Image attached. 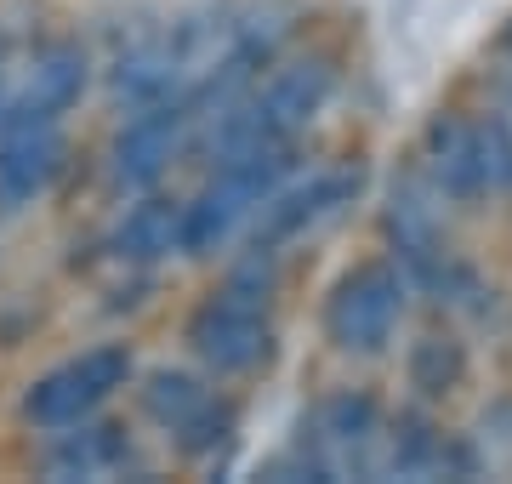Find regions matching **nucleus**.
<instances>
[{"instance_id": "8", "label": "nucleus", "mask_w": 512, "mask_h": 484, "mask_svg": "<svg viewBox=\"0 0 512 484\" xmlns=\"http://www.w3.org/2000/svg\"><path fill=\"white\" fill-rule=\"evenodd\" d=\"M63 120L23 97H6L0 109V211H23L35 205L63 171Z\"/></svg>"}, {"instance_id": "5", "label": "nucleus", "mask_w": 512, "mask_h": 484, "mask_svg": "<svg viewBox=\"0 0 512 484\" xmlns=\"http://www.w3.org/2000/svg\"><path fill=\"white\" fill-rule=\"evenodd\" d=\"M131 376H137V354H131L126 342H97L86 354L52 365L46 376H35L18 399V416L35 433L74 428V422L97 416L120 388H131Z\"/></svg>"}, {"instance_id": "12", "label": "nucleus", "mask_w": 512, "mask_h": 484, "mask_svg": "<svg viewBox=\"0 0 512 484\" xmlns=\"http://www.w3.org/2000/svg\"><path fill=\"white\" fill-rule=\"evenodd\" d=\"M114 257L131 262V268H148V262L183 257V200H165V194H137L120 228H114Z\"/></svg>"}, {"instance_id": "18", "label": "nucleus", "mask_w": 512, "mask_h": 484, "mask_svg": "<svg viewBox=\"0 0 512 484\" xmlns=\"http://www.w3.org/2000/svg\"><path fill=\"white\" fill-rule=\"evenodd\" d=\"M6 97H12V92H6V69H0V109H6Z\"/></svg>"}, {"instance_id": "3", "label": "nucleus", "mask_w": 512, "mask_h": 484, "mask_svg": "<svg viewBox=\"0 0 512 484\" xmlns=\"http://www.w3.org/2000/svg\"><path fill=\"white\" fill-rule=\"evenodd\" d=\"M330 92H336V69H330L325 57H291L268 80H251L245 97L228 103L205 126V149L217 160V154L251 149V143H296L319 120Z\"/></svg>"}, {"instance_id": "4", "label": "nucleus", "mask_w": 512, "mask_h": 484, "mask_svg": "<svg viewBox=\"0 0 512 484\" xmlns=\"http://www.w3.org/2000/svg\"><path fill=\"white\" fill-rule=\"evenodd\" d=\"M404 297H410V280H404L399 262H353L348 274H336V285L325 291V342L336 354H353V359H370V354H387V342L399 331L404 319Z\"/></svg>"}, {"instance_id": "9", "label": "nucleus", "mask_w": 512, "mask_h": 484, "mask_svg": "<svg viewBox=\"0 0 512 484\" xmlns=\"http://www.w3.org/2000/svg\"><path fill=\"white\" fill-rule=\"evenodd\" d=\"M359 194V171H319V177H308V183H285L274 194V200L256 211L251 223V251H279L285 240H296V234H308L313 223H325V217H336L342 205Z\"/></svg>"}, {"instance_id": "16", "label": "nucleus", "mask_w": 512, "mask_h": 484, "mask_svg": "<svg viewBox=\"0 0 512 484\" xmlns=\"http://www.w3.org/2000/svg\"><path fill=\"white\" fill-rule=\"evenodd\" d=\"M478 149H484L490 194H512V120L507 114H484L478 120Z\"/></svg>"}, {"instance_id": "1", "label": "nucleus", "mask_w": 512, "mask_h": 484, "mask_svg": "<svg viewBox=\"0 0 512 484\" xmlns=\"http://www.w3.org/2000/svg\"><path fill=\"white\" fill-rule=\"evenodd\" d=\"M268 262H274V251H251V262H239L188 314L183 342L211 376H251L274 359V319H268L274 274H268Z\"/></svg>"}, {"instance_id": "10", "label": "nucleus", "mask_w": 512, "mask_h": 484, "mask_svg": "<svg viewBox=\"0 0 512 484\" xmlns=\"http://www.w3.org/2000/svg\"><path fill=\"white\" fill-rule=\"evenodd\" d=\"M52 445H46V473L52 479H109V473H120V467L131 462V433L120 428V422H97V416H86V422H74V428H57L46 433Z\"/></svg>"}, {"instance_id": "14", "label": "nucleus", "mask_w": 512, "mask_h": 484, "mask_svg": "<svg viewBox=\"0 0 512 484\" xmlns=\"http://www.w3.org/2000/svg\"><path fill=\"white\" fill-rule=\"evenodd\" d=\"M382 433V410L370 393H336L313 410V450L336 467V456H359L365 445H376Z\"/></svg>"}, {"instance_id": "2", "label": "nucleus", "mask_w": 512, "mask_h": 484, "mask_svg": "<svg viewBox=\"0 0 512 484\" xmlns=\"http://www.w3.org/2000/svg\"><path fill=\"white\" fill-rule=\"evenodd\" d=\"M296 143H251L211 160V177L183 200V257H217L222 245L256 223V211L291 183Z\"/></svg>"}, {"instance_id": "6", "label": "nucleus", "mask_w": 512, "mask_h": 484, "mask_svg": "<svg viewBox=\"0 0 512 484\" xmlns=\"http://www.w3.org/2000/svg\"><path fill=\"white\" fill-rule=\"evenodd\" d=\"M137 405L160 433H171V445L183 456H211L217 445H228L239 428L234 399H222L205 376L194 371H154L137 388Z\"/></svg>"}, {"instance_id": "17", "label": "nucleus", "mask_w": 512, "mask_h": 484, "mask_svg": "<svg viewBox=\"0 0 512 484\" xmlns=\"http://www.w3.org/2000/svg\"><path fill=\"white\" fill-rule=\"evenodd\" d=\"M501 52H507V80H512V23H507V35H501Z\"/></svg>"}, {"instance_id": "15", "label": "nucleus", "mask_w": 512, "mask_h": 484, "mask_svg": "<svg viewBox=\"0 0 512 484\" xmlns=\"http://www.w3.org/2000/svg\"><path fill=\"white\" fill-rule=\"evenodd\" d=\"M467 382V348H461V336L450 331H427L410 348V388L421 399H450V393Z\"/></svg>"}, {"instance_id": "11", "label": "nucleus", "mask_w": 512, "mask_h": 484, "mask_svg": "<svg viewBox=\"0 0 512 484\" xmlns=\"http://www.w3.org/2000/svg\"><path fill=\"white\" fill-rule=\"evenodd\" d=\"M427 171L450 200H484L490 177H484V149H478V120L439 114L427 131Z\"/></svg>"}, {"instance_id": "7", "label": "nucleus", "mask_w": 512, "mask_h": 484, "mask_svg": "<svg viewBox=\"0 0 512 484\" xmlns=\"http://www.w3.org/2000/svg\"><path fill=\"white\" fill-rule=\"evenodd\" d=\"M194 131H200V120H194L188 92L131 109V120L114 131L109 183L120 188V194H148V188H160V177L171 171V160L194 143Z\"/></svg>"}, {"instance_id": "13", "label": "nucleus", "mask_w": 512, "mask_h": 484, "mask_svg": "<svg viewBox=\"0 0 512 484\" xmlns=\"http://www.w3.org/2000/svg\"><path fill=\"white\" fill-rule=\"evenodd\" d=\"M86 80H92V57H86V46H74V40H52V46H40V57L29 63V80H23V103H35V109L46 114H63L86 97Z\"/></svg>"}]
</instances>
